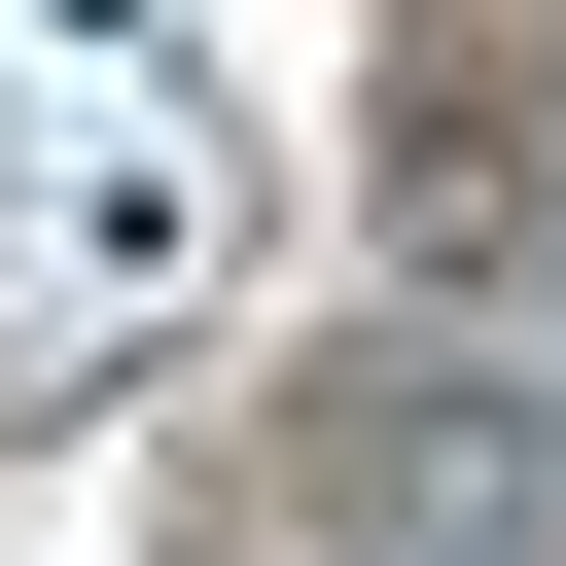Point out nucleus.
Masks as SVG:
<instances>
[{
    "label": "nucleus",
    "mask_w": 566,
    "mask_h": 566,
    "mask_svg": "<svg viewBox=\"0 0 566 566\" xmlns=\"http://www.w3.org/2000/svg\"><path fill=\"white\" fill-rule=\"evenodd\" d=\"M283 531L318 566H566V354H460V318L318 354L283 389Z\"/></svg>",
    "instance_id": "obj_1"
},
{
    "label": "nucleus",
    "mask_w": 566,
    "mask_h": 566,
    "mask_svg": "<svg viewBox=\"0 0 566 566\" xmlns=\"http://www.w3.org/2000/svg\"><path fill=\"white\" fill-rule=\"evenodd\" d=\"M531 248H566V142H531L495 71H424V106H389V283H531Z\"/></svg>",
    "instance_id": "obj_2"
}]
</instances>
